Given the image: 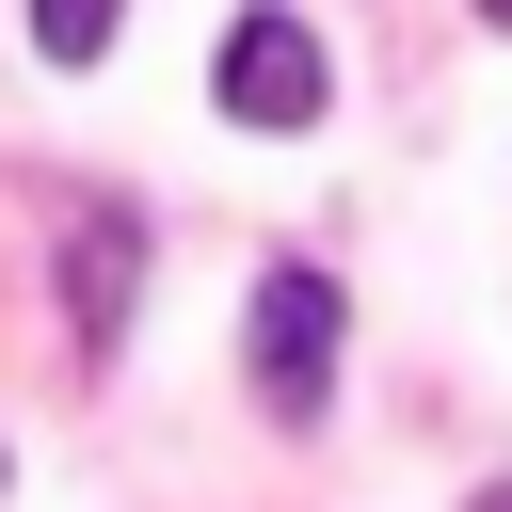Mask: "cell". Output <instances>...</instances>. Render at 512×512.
<instances>
[{
	"label": "cell",
	"mask_w": 512,
	"mask_h": 512,
	"mask_svg": "<svg viewBox=\"0 0 512 512\" xmlns=\"http://www.w3.org/2000/svg\"><path fill=\"white\" fill-rule=\"evenodd\" d=\"M336 336H352V304H336L320 256H272V272L240 288V368H256V400H272L288 432L336 400Z\"/></svg>",
	"instance_id": "6da1fadb"
},
{
	"label": "cell",
	"mask_w": 512,
	"mask_h": 512,
	"mask_svg": "<svg viewBox=\"0 0 512 512\" xmlns=\"http://www.w3.org/2000/svg\"><path fill=\"white\" fill-rule=\"evenodd\" d=\"M480 512H512V480H496V496H480Z\"/></svg>",
	"instance_id": "5b68a950"
},
{
	"label": "cell",
	"mask_w": 512,
	"mask_h": 512,
	"mask_svg": "<svg viewBox=\"0 0 512 512\" xmlns=\"http://www.w3.org/2000/svg\"><path fill=\"white\" fill-rule=\"evenodd\" d=\"M112 32H128V0H32V48L48 64H96Z\"/></svg>",
	"instance_id": "277c9868"
},
{
	"label": "cell",
	"mask_w": 512,
	"mask_h": 512,
	"mask_svg": "<svg viewBox=\"0 0 512 512\" xmlns=\"http://www.w3.org/2000/svg\"><path fill=\"white\" fill-rule=\"evenodd\" d=\"M128 320H144V224H112V208H96V224H64V336H80V352H112Z\"/></svg>",
	"instance_id": "3957f363"
},
{
	"label": "cell",
	"mask_w": 512,
	"mask_h": 512,
	"mask_svg": "<svg viewBox=\"0 0 512 512\" xmlns=\"http://www.w3.org/2000/svg\"><path fill=\"white\" fill-rule=\"evenodd\" d=\"M480 16H496V32H512V0H480Z\"/></svg>",
	"instance_id": "8992f818"
},
{
	"label": "cell",
	"mask_w": 512,
	"mask_h": 512,
	"mask_svg": "<svg viewBox=\"0 0 512 512\" xmlns=\"http://www.w3.org/2000/svg\"><path fill=\"white\" fill-rule=\"evenodd\" d=\"M208 80H224V128H256V144H304L320 96H336V64H320V32L288 0H240L224 48H208Z\"/></svg>",
	"instance_id": "7a4b0ae2"
}]
</instances>
